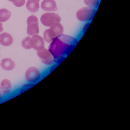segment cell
<instances>
[{"mask_svg":"<svg viewBox=\"0 0 130 130\" xmlns=\"http://www.w3.org/2000/svg\"><path fill=\"white\" fill-rule=\"evenodd\" d=\"M41 7L44 11L47 12H56L58 9L55 0H43L41 4Z\"/></svg>","mask_w":130,"mask_h":130,"instance_id":"9c48e42d","label":"cell"},{"mask_svg":"<svg viewBox=\"0 0 130 130\" xmlns=\"http://www.w3.org/2000/svg\"><path fill=\"white\" fill-rule=\"evenodd\" d=\"M0 51H1V48H0Z\"/></svg>","mask_w":130,"mask_h":130,"instance_id":"603a6c76","label":"cell"},{"mask_svg":"<svg viewBox=\"0 0 130 130\" xmlns=\"http://www.w3.org/2000/svg\"><path fill=\"white\" fill-rule=\"evenodd\" d=\"M27 32L28 35L33 36L38 35L39 29V27L38 19L35 16H30L27 19Z\"/></svg>","mask_w":130,"mask_h":130,"instance_id":"8992f818","label":"cell"},{"mask_svg":"<svg viewBox=\"0 0 130 130\" xmlns=\"http://www.w3.org/2000/svg\"><path fill=\"white\" fill-rule=\"evenodd\" d=\"M39 1H40V0H39Z\"/></svg>","mask_w":130,"mask_h":130,"instance_id":"cb8c5ba5","label":"cell"},{"mask_svg":"<svg viewBox=\"0 0 130 130\" xmlns=\"http://www.w3.org/2000/svg\"><path fill=\"white\" fill-rule=\"evenodd\" d=\"M63 32L62 26L58 24H55L44 32V39L46 42L51 43L54 39Z\"/></svg>","mask_w":130,"mask_h":130,"instance_id":"3957f363","label":"cell"},{"mask_svg":"<svg viewBox=\"0 0 130 130\" xmlns=\"http://www.w3.org/2000/svg\"><path fill=\"white\" fill-rule=\"evenodd\" d=\"M11 12L6 9H0V22H4L11 17Z\"/></svg>","mask_w":130,"mask_h":130,"instance_id":"5bb4252c","label":"cell"},{"mask_svg":"<svg viewBox=\"0 0 130 130\" xmlns=\"http://www.w3.org/2000/svg\"><path fill=\"white\" fill-rule=\"evenodd\" d=\"M25 78L29 83H35L39 81L41 77V74L38 68L35 67L28 68L25 73Z\"/></svg>","mask_w":130,"mask_h":130,"instance_id":"5b68a950","label":"cell"},{"mask_svg":"<svg viewBox=\"0 0 130 130\" xmlns=\"http://www.w3.org/2000/svg\"><path fill=\"white\" fill-rule=\"evenodd\" d=\"M37 53L38 57L44 64L51 66L55 63V59L48 49L45 48L37 51Z\"/></svg>","mask_w":130,"mask_h":130,"instance_id":"52a82bcc","label":"cell"},{"mask_svg":"<svg viewBox=\"0 0 130 130\" xmlns=\"http://www.w3.org/2000/svg\"><path fill=\"white\" fill-rule=\"evenodd\" d=\"M12 2L15 6L17 7H21L25 5V0H8Z\"/></svg>","mask_w":130,"mask_h":130,"instance_id":"ac0fdd59","label":"cell"},{"mask_svg":"<svg viewBox=\"0 0 130 130\" xmlns=\"http://www.w3.org/2000/svg\"><path fill=\"white\" fill-rule=\"evenodd\" d=\"M31 39L30 36H27L22 41V46L25 49L29 50L32 48L30 45V41Z\"/></svg>","mask_w":130,"mask_h":130,"instance_id":"2e32d148","label":"cell"},{"mask_svg":"<svg viewBox=\"0 0 130 130\" xmlns=\"http://www.w3.org/2000/svg\"><path fill=\"white\" fill-rule=\"evenodd\" d=\"M90 24V22H87V23H86V24L84 25L83 27V29H82V31H83V33H85V32L86 31L87 29L88 28Z\"/></svg>","mask_w":130,"mask_h":130,"instance_id":"d6986e66","label":"cell"},{"mask_svg":"<svg viewBox=\"0 0 130 130\" xmlns=\"http://www.w3.org/2000/svg\"><path fill=\"white\" fill-rule=\"evenodd\" d=\"M0 88L3 96L9 94L12 91V85L11 81L7 79H4L0 83Z\"/></svg>","mask_w":130,"mask_h":130,"instance_id":"8fae6325","label":"cell"},{"mask_svg":"<svg viewBox=\"0 0 130 130\" xmlns=\"http://www.w3.org/2000/svg\"><path fill=\"white\" fill-rule=\"evenodd\" d=\"M3 98V93H2L1 89L0 88V102L2 101Z\"/></svg>","mask_w":130,"mask_h":130,"instance_id":"44dd1931","label":"cell"},{"mask_svg":"<svg viewBox=\"0 0 130 130\" xmlns=\"http://www.w3.org/2000/svg\"><path fill=\"white\" fill-rule=\"evenodd\" d=\"M13 42V38L9 33L4 32L0 35V44L1 45L8 47L12 45Z\"/></svg>","mask_w":130,"mask_h":130,"instance_id":"7c38bea8","label":"cell"},{"mask_svg":"<svg viewBox=\"0 0 130 130\" xmlns=\"http://www.w3.org/2000/svg\"><path fill=\"white\" fill-rule=\"evenodd\" d=\"M58 66V64H57L56 63H55L54 64L51 65L50 68L49 69V73H51V72L53 71Z\"/></svg>","mask_w":130,"mask_h":130,"instance_id":"ffe728a7","label":"cell"},{"mask_svg":"<svg viewBox=\"0 0 130 130\" xmlns=\"http://www.w3.org/2000/svg\"><path fill=\"white\" fill-rule=\"evenodd\" d=\"M96 12V9L87 6L82 7L77 10L76 13V17L80 22H90L92 20Z\"/></svg>","mask_w":130,"mask_h":130,"instance_id":"7a4b0ae2","label":"cell"},{"mask_svg":"<svg viewBox=\"0 0 130 130\" xmlns=\"http://www.w3.org/2000/svg\"><path fill=\"white\" fill-rule=\"evenodd\" d=\"M39 0H28L26 3L27 9L31 13L38 12L39 9Z\"/></svg>","mask_w":130,"mask_h":130,"instance_id":"4fadbf2b","label":"cell"},{"mask_svg":"<svg viewBox=\"0 0 130 130\" xmlns=\"http://www.w3.org/2000/svg\"><path fill=\"white\" fill-rule=\"evenodd\" d=\"M61 19L60 16L54 12H48L44 13L41 18V22L43 25L51 27L58 23H60Z\"/></svg>","mask_w":130,"mask_h":130,"instance_id":"277c9868","label":"cell"},{"mask_svg":"<svg viewBox=\"0 0 130 130\" xmlns=\"http://www.w3.org/2000/svg\"><path fill=\"white\" fill-rule=\"evenodd\" d=\"M76 38L63 34L56 37L50 43L48 49L55 59L67 57L78 43Z\"/></svg>","mask_w":130,"mask_h":130,"instance_id":"6da1fadb","label":"cell"},{"mask_svg":"<svg viewBox=\"0 0 130 130\" xmlns=\"http://www.w3.org/2000/svg\"><path fill=\"white\" fill-rule=\"evenodd\" d=\"M35 84L29 83H28L24 84L20 88V93H23L25 91L28 90V89H30L31 87H32L33 86H35Z\"/></svg>","mask_w":130,"mask_h":130,"instance_id":"e0dca14e","label":"cell"},{"mask_svg":"<svg viewBox=\"0 0 130 130\" xmlns=\"http://www.w3.org/2000/svg\"><path fill=\"white\" fill-rule=\"evenodd\" d=\"M31 48L37 51H41L45 48V41L44 38L38 35L33 36L30 41Z\"/></svg>","mask_w":130,"mask_h":130,"instance_id":"ba28073f","label":"cell"},{"mask_svg":"<svg viewBox=\"0 0 130 130\" xmlns=\"http://www.w3.org/2000/svg\"><path fill=\"white\" fill-rule=\"evenodd\" d=\"M4 28L3 26V24L1 23L0 22V33L3 31Z\"/></svg>","mask_w":130,"mask_h":130,"instance_id":"7402d4cb","label":"cell"},{"mask_svg":"<svg viewBox=\"0 0 130 130\" xmlns=\"http://www.w3.org/2000/svg\"><path fill=\"white\" fill-rule=\"evenodd\" d=\"M84 3L87 6L96 9L99 6L100 0H83Z\"/></svg>","mask_w":130,"mask_h":130,"instance_id":"9a60e30c","label":"cell"},{"mask_svg":"<svg viewBox=\"0 0 130 130\" xmlns=\"http://www.w3.org/2000/svg\"><path fill=\"white\" fill-rule=\"evenodd\" d=\"M0 66L1 68L6 71H11L15 69L16 63L15 61L8 58H5L1 60Z\"/></svg>","mask_w":130,"mask_h":130,"instance_id":"30bf717a","label":"cell"}]
</instances>
